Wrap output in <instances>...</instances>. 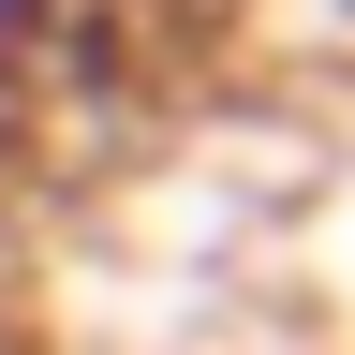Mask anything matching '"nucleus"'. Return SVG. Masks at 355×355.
I'll return each instance as SVG.
<instances>
[{
    "label": "nucleus",
    "mask_w": 355,
    "mask_h": 355,
    "mask_svg": "<svg viewBox=\"0 0 355 355\" xmlns=\"http://www.w3.org/2000/svg\"><path fill=\"white\" fill-rule=\"evenodd\" d=\"M60 15H74V0H0V74H15V60H30V44H44V30H60Z\"/></svg>",
    "instance_id": "f257e3e1"
}]
</instances>
